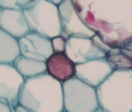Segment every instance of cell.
Returning a JSON list of instances; mask_svg holds the SVG:
<instances>
[{"label": "cell", "instance_id": "cell-17", "mask_svg": "<svg viewBox=\"0 0 132 112\" xmlns=\"http://www.w3.org/2000/svg\"><path fill=\"white\" fill-rule=\"evenodd\" d=\"M124 52L132 56V35L127 37L120 44V47Z\"/></svg>", "mask_w": 132, "mask_h": 112}, {"label": "cell", "instance_id": "cell-14", "mask_svg": "<svg viewBox=\"0 0 132 112\" xmlns=\"http://www.w3.org/2000/svg\"><path fill=\"white\" fill-rule=\"evenodd\" d=\"M106 59L113 70L132 69V56L124 52L120 47L112 48L107 52Z\"/></svg>", "mask_w": 132, "mask_h": 112}, {"label": "cell", "instance_id": "cell-11", "mask_svg": "<svg viewBox=\"0 0 132 112\" xmlns=\"http://www.w3.org/2000/svg\"><path fill=\"white\" fill-rule=\"evenodd\" d=\"M47 73L61 83L76 77V64L64 53L54 52L46 62Z\"/></svg>", "mask_w": 132, "mask_h": 112}, {"label": "cell", "instance_id": "cell-13", "mask_svg": "<svg viewBox=\"0 0 132 112\" xmlns=\"http://www.w3.org/2000/svg\"><path fill=\"white\" fill-rule=\"evenodd\" d=\"M13 65L24 79L34 77L47 73L46 62L31 59L21 54L14 61Z\"/></svg>", "mask_w": 132, "mask_h": 112}, {"label": "cell", "instance_id": "cell-10", "mask_svg": "<svg viewBox=\"0 0 132 112\" xmlns=\"http://www.w3.org/2000/svg\"><path fill=\"white\" fill-rule=\"evenodd\" d=\"M0 28L16 39L30 31L23 10L19 9L0 8Z\"/></svg>", "mask_w": 132, "mask_h": 112}, {"label": "cell", "instance_id": "cell-9", "mask_svg": "<svg viewBox=\"0 0 132 112\" xmlns=\"http://www.w3.org/2000/svg\"><path fill=\"white\" fill-rule=\"evenodd\" d=\"M113 71V68L105 57L77 64L76 66V77L85 83L97 88Z\"/></svg>", "mask_w": 132, "mask_h": 112}, {"label": "cell", "instance_id": "cell-18", "mask_svg": "<svg viewBox=\"0 0 132 112\" xmlns=\"http://www.w3.org/2000/svg\"><path fill=\"white\" fill-rule=\"evenodd\" d=\"M12 107L7 103L0 100V112H11Z\"/></svg>", "mask_w": 132, "mask_h": 112}, {"label": "cell", "instance_id": "cell-4", "mask_svg": "<svg viewBox=\"0 0 132 112\" xmlns=\"http://www.w3.org/2000/svg\"><path fill=\"white\" fill-rule=\"evenodd\" d=\"M64 111L96 112L100 107L96 89L73 77L62 83Z\"/></svg>", "mask_w": 132, "mask_h": 112}, {"label": "cell", "instance_id": "cell-15", "mask_svg": "<svg viewBox=\"0 0 132 112\" xmlns=\"http://www.w3.org/2000/svg\"><path fill=\"white\" fill-rule=\"evenodd\" d=\"M32 0H0V8L23 10Z\"/></svg>", "mask_w": 132, "mask_h": 112}, {"label": "cell", "instance_id": "cell-8", "mask_svg": "<svg viewBox=\"0 0 132 112\" xmlns=\"http://www.w3.org/2000/svg\"><path fill=\"white\" fill-rule=\"evenodd\" d=\"M64 53L76 65L105 58L106 55L96 45L93 38L80 37H72L66 39Z\"/></svg>", "mask_w": 132, "mask_h": 112}, {"label": "cell", "instance_id": "cell-1", "mask_svg": "<svg viewBox=\"0 0 132 112\" xmlns=\"http://www.w3.org/2000/svg\"><path fill=\"white\" fill-rule=\"evenodd\" d=\"M18 104L30 112H63L62 83L47 73L25 79Z\"/></svg>", "mask_w": 132, "mask_h": 112}, {"label": "cell", "instance_id": "cell-6", "mask_svg": "<svg viewBox=\"0 0 132 112\" xmlns=\"http://www.w3.org/2000/svg\"><path fill=\"white\" fill-rule=\"evenodd\" d=\"M24 80L13 64L0 63V100L15 107Z\"/></svg>", "mask_w": 132, "mask_h": 112}, {"label": "cell", "instance_id": "cell-12", "mask_svg": "<svg viewBox=\"0 0 132 112\" xmlns=\"http://www.w3.org/2000/svg\"><path fill=\"white\" fill-rule=\"evenodd\" d=\"M20 55L18 40L0 28V63L13 64Z\"/></svg>", "mask_w": 132, "mask_h": 112}, {"label": "cell", "instance_id": "cell-7", "mask_svg": "<svg viewBox=\"0 0 132 112\" xmlns=\"http://www.w3.org/2000/svg\"><path fill=\"white\" fill-rule=\"evenodd\" d=\"M17 40L20 54L24 57L47 62L54 52L51 39L40 34L30 31Z\"/></svg>", "mask_w": 132, "mask_h": 112}, {"label": "cell", "instance_id": "cell-20", "mask_svg": "<svg viewBox=\"0 0 132 112\" xmlns=\"http://www.w3.org/2000/svg\"><path fill=\"white\" fill-rule=\"evenodd\" d=\"M47 1H49V2L53 3H54V4L58 6L61 3H62L64 1V0H47Z\"/></svg>", "mask_w": 132, "mask_h": 112}, {"label": "cell", "instance_id": "cell-19", "mask_svg": "<svg viewBox=\"0 0 132 112\" xmlns=\"http://www.w3.org/2000/svg\"><path fill=\"white\" fill-rule=\"evenodd\" d=\"M11 112H30V111L28 110L27 109H26L25 107H23V106L17 104L15 107L12 108Z\"/></svg>", "mask_w": 132, "mask_h": 112}, {"label": "cell", "instance_id": "cell-21", "mask_svg": "<svg viewBox=\"0 0 132 112\" xmlns=\"http://www.w3.org/2000/svg\"><path fill=\"white\" fill-rule=\"evenodd\" d=\"M96 112H106V111H105L104 110H103L102 108H99Z\"/></svg>", "mask_w": 132, "mask_h": 112}, {"label": "cell", "instance_id": "cell-2", "mask_svg": "<svg viewBox=\"0 0 132 112\" xmlns=\"http://www.w3.org/2000/svg\"><path fill=\"white\" fill-rule=\"evenodd\" d=\"M96 89L100 108L106 112H132V69L113 70Z\"/></svg>", "mask_w": 132, "mask_h": 112}, {"label": "cell", "instance_id": "cell-5", "mask_svg": "<svg viewBox=\"0 0 132 112\" xmlns=\"http://www.w3.org/2000/svg\"><path fill=\"white\" fill-rule=\"evenodd\" d=\"M61 23V35L66 39L72 37L92 38L96 31L86 25L79 17L73 0H64L58 5Z\"/></svg>", "mask_w": 132, "mask_h": 112}, {"label": "cell", "instance_id": "cell-22", "mask_svg": "<svg viewBox=\"0 0 132 112\" xmlns=\"http://www.w3.org/2000/svg\"><path fill=\"white\" fill-rule=\"evenodd\" d=\"M63 112H65V111H63Z\"/></svg>", "mask_w": 132, "mask_h": 112}, {"label": "cell", "instance_id": "cell-3", "mask_svg": "<svg viewBox=\"0 0 132 112\" xmlns=\"http://www.w3.org/2000/svg\"><path fill=\"white\" fill-rule=\"evenodd\" d=\"M30 31L49 38L61 35L58 6L47 0H32L23 10Z\"/></svg>", "mask_w": 132, "mask_h": 112}, {"label": "cell", "instance_id": "cell-16", "mask_svg": "<svg viewBox=\"0 0 132 112\" xmlns=\"http://www.w3.org/2000/svg\"><path fill=\"white\" fill-rule=\"evenodd\" d=\"M52 47L56 53H64L66 48V38L62 35H59L51 38Z\"/></svg>", "mask_w": 132, "mask_h": 112}]
</instances>
